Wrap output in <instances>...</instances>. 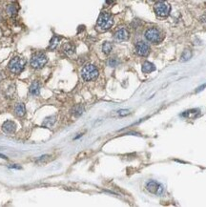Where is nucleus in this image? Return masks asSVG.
I'll return each mask as SVG.
<instances>
[{
  "label": "nucleus",
  "mask_w": 206,
  "mask_h": 207,
  "mask_svg": "<svg viewBox=\"0 0 206 207\" xmlns=\"http://www.w3.org/2000/svg\"><path fill=\"white\" fill-rule=\"evenodd\" d=\"M81 76L85 81L94 80L98 76L97 68L93 64H87L83 67L82 71H81Z\"/></svg>",
  "instance_id": "obj_1"
},
{
  "label": "nucleus",
  "mask_w": 206,
  "mask_h": 207,
  "mask_svg": "<svg viewBox=\"0 0 206 207\" xmlns=\"http://www.w3.org/2000/svg\"><path fill=\"white\" fill-rule=\"evenodd\" d=\"M97 26L99 27L103 31H106V30H109L114 24V18L108 12H103L99 15L97 19Z\"/></svg>",
  "instance_id": "obj_2"
},
{
  "label": "nucleus",
  "mask_w": 206,
  "mask_h": 207,
  "mask_svg": "<svg viewBox=\"0 0 206 207\" xmlns=\"http://www.w3.org/2000/svg\"><path fill=\"white\" fill-rule=\"evenodd\" d=\"M154 10L158 17H166L170 15L171 6H170V4L166 1H158L154 4Z\"/></svg>",
  "instance_id": "obj_3"
},
{
  "label": "nucleus",
  "mask_w": 206,
  "mask_h": 207,
  "mask_svg": "<svg viewBox=\"0 0 206 207\" xmlns=\"http://www.w3.org/2000/svg\"><path fill=\"white\" fill-rule=\"evenodd\" d=\"M144 36L146 38V40H148L149 42L154 43V44H157L162 40V36L160 30H157V28H150L147 31L145 32Z\"/></svg>",
  "instance_id": "obj_4"
},
{
  "label": "nucleus",
  "mask_w": 206,
  "mask_h": 207,
  "mask_svg": "<svg viewBox=\"0 0 206 207\" xmlns=\"http://www.w3.org/2000/svg\"><path fill=\"white\" fill-rule=\"evenodd\" d=\"M9 69L15 74H19L23 71L25 67V60L19 57H15L14 58L11 59V61L9 62L8 65Z\"/></svg>",
  "instance_id": "obj_5"
},
{
  "label": "nucleus",
  "mask_w": 206,
  "mask_h": 207,
  "mask_svg": "<svg viewBox=\"0 0 206 207\" xmlns=\"http://www.w3.org/2000/svg\"><path fill=\"white\" fill-rule=\"evenodd\" d=\"M48 62V58L44 54H36L31 58V66L33 69H41Z\"/></svg>",
  "instance_id": "obj_6"
},
{
  "label": "nucleus",
  "mask_w": 206,
  "mask_h": 207,
  "mask_svg": "<svg viewBox=\"0 0 206 207\" xmlns=\"http://www.w3.org/2000/svg\"><path fill=\"white\" fill-rule=\"evenodd\" d=\"M136 52L140 57H147L150 53V47L144 41H139L136 44Z\"/></svg>",
  "instance_id": "obj_7"
},
{
  "label": "nucleus",
  "mask_w": 206,
  "mask_h": 207,
  "mask_svg": "<svg viewBox=\"0 0 206 207\" xmlns=\"http://www.w3.org/2000/svg\"><path fill=\"white\" fill-rule=\"evenodd\" d=\"M146 188L149 192L152 194H157V195H161L163 193V186L161 184L157 183L154 180H150V182L146 184Z\"/></svg>",
  "instance_id": "obj_8"
},
{
  "label": "nucleus",
  "mask_w": 206,
  "mask_h": 207,
  "mask_svg": "<svg viewBox=\"0 0 206 207\" xmlns=\"http://www.w3.org/2000/svg\"><path fill=\"white\" fill-rule=\"evenodd\" d=\"M115 38L118 41H125L129 38V32L126 29L121 28L115 33Z\"/></svg>",
  "instance_id": "obj_9"
},
{
  "label": "nucleus",
  "mask_w": 206,
  "mask_h": 207,
  "mask_svg": "<svg viewBox=\"0 0 206 207\" xmlns=\"http://www.w3.org/2000/svg\"><path fill=\"white\" fill-rule=\"evenodd\" d=\"M2 129H3V131L7 134H12L15 131L16 125L14 121H12V120H6V121L3 123Z\"/></svg>",
  "instance_id": "obj_10"
},
{
  "label": "nucleus",
  "mask_w": 206,
  "mask_h": 207,
  "mask_svg": "<svg viewBox=\"0 0 206 207\" xmlns=\"http://www.w3.org/2000/svg\"><path fill=\"white\" fill-rule=\"evenodd\" d=\"M63 51H64V53H65L66 54L72 55V54H75V47L74 44H73V43L68 42V43H66V44L63 45Z\"/></svg>",
  "instance_id": "obj_11"
},
{
  "label": "nucleus",
  "mask_w": 206,
  "mask_h": 207,
  "mask_svg": "<svg viewBox=\"0 0 206 207\" xmlns=\"http://www.w3.org/2000/svg\"><path fill=\"white\" fill-rule=\"evenodd\" d=\"M15 112L16 115L20 116V118L21 116H23L26 114V108H25L24 103H22V102L17 103L15 107Z\"/></svg>",
  "instance_id": "obj_12"
},
{
  "label": "nucleus",
  "mask_w": 206,
  "mask_h": 207,
  "mask_svg": "<svg viewBox=\"0 0 206 207\" xmlns=\"http://www.w3.org/2000/svg\"><path fill=\"white\" fill-rule=\"evenodd\" d=\"M30 93H31L33 96H38L40 93V85L37 81H33L32 83L31 87H30Z\"/></svg>",
  "instance_id": "obj_13"
},
{
  "label": "nucleus",
  "mask_w": 206,
  "mask_h": 207,
  "mask_svg": "<svg viewBox=\"0 0 206 207\" xmlns=\"http://www.w3.org/2000/svg\"><path fill=\"white\" fill-rule=\"evenodd\" d=\"M156 70V67L153 63L149 62V61H146L143 63L142 65V72L145 73V74H149V73H152L153 71Z\"/></svg>",
  "instance_id": "obj_14"
},
{
  "label": "nucleus",
  "mask_w": 206,
  "mask_h": 207,
  "mask_svg": "<svg viewBox=\"0 0 206 207\" xmlns=\"http://www.w3.org/2000/svg\"><path fill=\"white\" fill-rule=\"evenodd\" d=\"M59 41H60V37L59 36H53V38H52L51 41H50L49 50H55V49H57V47L59 44Z\"/></svg>",
  "instance_id": "obj_15"
},
{
  "label": "nucleus",
  "mask_w": 206,
  "mask_h": 207,
  "mask_svg": "<svg viewBox=\"0 0 206 207\" xmlns=\"http://www.w3.org/2000/svg\"><path fill=\"white\" fill-rule=\"evenodd\" d=\"M199 114V110H188L186 112L182 113V116H185V118H194L196 116Z\"/></svg>",
  "instance_id": "obj_16"
},
{
  "label": "nucleus",
  "mask_w": 206,
  "mask_h": 207,
  "mask_svg": "<svg viewBox=\"0 0 206 207\" xmlns=\"http://www.w3.org/2000/svg\"><path fill=\"white\" fill-rule=\"evenodd\" d=\"M112 49H113V45H112L111 42L106 41V42L103 43V45H102V52L105 54H109L111 52H112Z\"/></svg>",
  "instance_id": "obj_17"
},
{
  "label": "nucleus",
  "mask_w": 206,
  "mask_h": 207,
  "mask_svg": "<svg viewBox=\"0 0 206 207\" xmlns=\"http://www.w3.org/2000/svg\"><path fill=\"white\" fill-rule=\"evenodd\" d=\"M192 57V52L190 50H185L181 54V58H180V61H188L189 59Z\"/></svg>",
  "instance_id": "obj_18"
},
{
  "label": "nucleus",
  "mask_w": 206,
  "mask_h": 207,
  "mask_svg": "<svg viewBox=\"0 0 206 207\" xmlns=\"http://www.w3.org/2000/svg\"><path fill=\"white\" fill-rule=\"evenodd\" d=\"M55 120H57V118H55V116H50V118H47L44 122H43V125L46 127H52L53 125L54 124Z\"/></svg>",
  "instance_id": "obj_19"
},
{
  "label": "nucleus",
  "mask_w": 206,
  "mask_h": 207,
  "mask_svg": "<svg viewBox=\"0 0 206 207\" xmlns=\"http://www.w3.org/2000/svg\"><path fill=\"white\" fill-rule=\"evenodd\" d=\"M83 112H84V108L83 106H81V105H77L75 106L74 109H73V113H74V115L75 116H79L83 114Z\"/></svg>",
  "instance_id": "obj_20"
},
{
  "label": "nucleus",
  "mask_w": 206,
  "mask_h": 207,
  "mask_svg": "<svg viewBox=\"0 0 206 207\" xmlns=\"http://www.w3.org/2000/svg\"><path fill=\"white\" fill-rule=\"evenodd\" d=\"M7 12L9 15H15L17 12V7L15 6V4H11V5H9L7 8Z\"/></svg>",
  "instance_id": "obj_21"
},
{
  "label": "nucleus",
  "mask_w": 206,
  "mask_h": 207,
  "mask_svg": "<svg viewBox=\"0 0 206 207\" xmlns=\"http://www.w3.org/2000/svg\"><path fill=\"white\" fill-rule=\"evenodd\" d=\"M118 58H115V57H113V58H110L109 59V61H108V64H109V66L111 67H115V66H118Z\"/></svg>",
  "instance_id": "obj_22"
},
{
  "label": "nucleus",
  "mask_w": 206,
  "mask_h": 207,
  "mask_svg": "<svg viewBox=\"0 0 206 207\" xmlns=\"http://www.w3.org/2000/svg\"><path fill=\"white\" fill-rule=\"evenodd\" d=\"M118 114L120 115H126L129 114V111L128 110H119L118 111Z\"/></svg>",
  "instance_id": "obj_23"
},
{
  "label": "nucleus",
  "mask_w": 206,
  "mask_h": 207,
  "mask_svg": "<svg viewBox=\"0 0 206 207\" xmlns=\"http://www.w3.org/2000/svg\"><path fill=\"white\" fill-rule=\"evenodd\" d=\"M9 167H10V168H15V169H21V167L17 166V165H10Z\"/></svg>",
  "instance_id": "obj_24"
},
{
  "label": "nucleus",
  "mask_w": 206,
  "mask_h": 207,
  "mask_svg": "<svg viewBox=\"0 0 206 207\" xmlns=\"http://www.w3.org/2000/svg\"><path fill=\"white\" fill-rule=\"evenodd\" d=\"M204 87H206V83H205L204 85H202V86H200V87H199V89H197V92H199V91H201V90H202V89H204Z\"/></svg>",
  "instance_id": "obj_25"
},
{
  "label": "nucleus",
  "mask_w": 206,
  "mask_h": 207,
  "mask_svg": "<svg viewBox=\"0 0 206 207\" xmlns=\"http://www.w3.org/2000/svg\"><path fill=\"white\" fill-rule=\"evenodd\" d=\"M115 2V0H106V3L108 4V5H111V4H113Z\"/></svg>",
  "instance_id": "obj_26"
},
{
  "label": "nucleus",
  "mask_w": 206,
  "mask_h": 207,
  "mask_svg": "<svg viewBox=\"0 0 206 207\" xmlns=\"http://www.w3.org/2000/svg\"><path fill=\"white\" fill-rule=\"evenodd\" d=\"M0 158H4V159H8V158L5 156V155H2V154H0Z\"/></svg>",
  "instance_id": "obj_27"
},
{
  "label": "nucleus",
  "mask_w": 206,
  "mask_h": 207,
  "mask_svg": "<svg viewBox=\"0 0 206 207\" xmlns=\"http://www.w3.org/2000/svg\"><path fill=\"white\" fill-rule=\"evenodd\" d=\"M152 1H154V0H152Z\"/></svg>",
  "instance_id": "obj_28"
}]
</instances>
